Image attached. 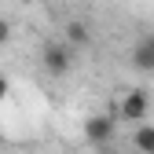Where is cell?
<instances>
[{
	"instance_id": "2",
	"label": "cell",
	"mask_w": 154,
	"mask_h": 154,
	"mask_svg": "<svg viewBox=\"0 0 154 154\" xmlns=\"http://www.w3.org/2000/svg\"><path fill=\"white\" fill-rule=\"evenodd\" d=\"M147 114H150V95L143 88H128L121 99H118V118H125L132 125H143Z\"/></svg>"
},
{
	"instance_id": "5",
	"label": "cell",
	"mask_w": 154,
	"mask_h": 154,
	"mask_svg": "<svg viewBox=\"0 0 154 154\" xmlns=\"http://www.w3.org/2000/svg\"><path fill=\"white\" fill-rule=\"evenodd\" d=\"M63 41H66L70 48H88V44H92V29H88V22H85V18L66 22V37H63Z\"/></svg>"
},
{
	"instance_id": "4",
	"label": "cell",
	"mask_w": 154,
	"mask_h": 154,
	"mask_svg": "<svg viewBox=\"0 0 154 154\" xmlns=\"http://www.w3.org/2000/svg\"><path fill=\"white\" fill-rule=\"evenodd\" d=\"M128 63H132V70H140V73H154V37H143V41L132 44Z\"/></svg>"
},
{
	"instance_id": "8",
	"label": "cell",
	"mask_w": 154,
	"mask_h": 154,
	"mask_svg": "<svg viewBox=\"0 0 154 154\" xmlns=\"http://www.w3.org/2000/svg\"><path fill=\"white\" fill-rule=\"evenodd\" d=\"M8 95H11V81H8V77H4V73H0V103H4V99H8Z\"/></svg>"
},
{
	"instance_id": "3",
	"label": "cell",
	"mask_w": 154,
	"mask_h": 154,
	"mask_svg": "<svg viewBox=\"0 0 154 154\" xmlns=\"http://www.w3.org/2000/svg\"><path fill=\"white\" fill-rule=\"evenodd\" d=\"M85 140L92 147H103L114 140V114H92L85 121Z\"/></svg>"
},
{
	"instance_id": "6",
	"label": "cell",
	"mask_w": 154,
	"mask_h": 154,
	"mask_svg": "<svg viewBox=\"0 0 154 154\" xmlns=\"http://www.w3.org/2000/svg\"><path fill=\"white\" fill-rule=\"evenodd\" d=\"M132 147H136L140 154H154V125H136V132H132Z\"/></svg>"
},
{
	"instance_id": "9",
	"label": "cell",
	"mask_w": 154,
	"mask_h": 154,
	"mask_svg": "<svg viewBox=\"0 0 154 154\" xmlns=\"http://www.w3.org/2000/svg\"><path fill=\"white\" fill-rule=\"evenodd\" d=\"M0 143H4V128H0Z\"/></svg>"
},
{
	"instance_id": "7",
	"label": "cell",
	"mask_w": 154,
	"mask_h": 154,
	"mask_svg": "<svg viewBox=\"0 0 154 154\" xmlns=\"http://www.w3.org/2000/svg\"><path fill=\"white\" fill-rule=\"evenodd\" d=\"M8 41H11V22H8L4 15H0V48H4Z\"/></svg>"
},
{
	"instance_id": "1",
	"label": "cell",
	"mask_w": 154,
	"mask_h": 154,
	"mask_svg": "<svg viewBox=\"0 0 154 154\" xmlns=\"http://www.w3.org/2000/svg\"><path fill=\"white\" fill-rule=\"evenodd\" d=\"M41 66H44L48 77L70 73V66H73V48H70L66 41H48V44L41 48Z\"/></svg>"
}]
</instances>
